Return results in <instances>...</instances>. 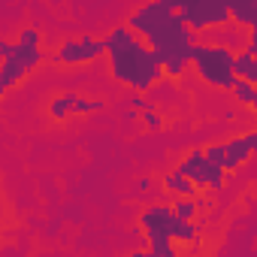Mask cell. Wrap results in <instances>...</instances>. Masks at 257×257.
<instances>
[{
  "label": "cell",
  "instance_id": "277c9868",
  "mask_svg": "<svg viewBox=\"0 0 257 257\" xmlns=\"http://www.w3.org/2000/svg\"><path fill=\"white\" fill-rule=\"evenodd\" d=\"M140 230L146 233L149 242H191L200 236V227L194 221H185L176 215L173 206H149L140 212Z\"/></svg>",
  "mask_w": 257,
  "mask_h": 257
},
{
  "label": "cell",
  "instance_id": "d6986e66",
  "mask_svg": "<svg viewBox=\"0 0 257 257\" xmlns=\"http://www.w3.org/2000/svg\"><path fill=\"white\" fill-rule=\"evenodd\" d=\"M131 106H134V109H137V112H146V109H152V106H155V103H152V100H149V97H146V91H137V94H134V97H131Z\"/></svg>",
  "mask_w": 257,
  "mask_h": 257
},
{
  "label": "cell",
  "instance_id": "cb8c5ba5",
  "mask_svg": "<svg viewBox=\"0 0 257 257\" xmlns=\"http://www.w3.org/2000/svg\"><path fill=\"white\" fill-rule=\"evenodd\" d=\"M227 4H233V0H227Z\"/></svg>",
  "mask_w": 257,
  "mask_h": 257
},
{
  "label": "cell",
  "instance_id": "30bf717a",
  "mask_svg": "<svg viewBox=\"0 0 257 257\" xmlns=\"http://www.w3.org/2000/svg\"><path fill=\"white\" fill-rule=\"evenodd\" d=\"M161 185H164V191H167L170 197H197V194H200V188H197L188 176H182L179 170L167 173V176L161 179Z\"/></svg>",
  "mask_w": 257,
  "mask_h": 257
},
{
  "label": "cell",
  "instance_id": "4fadbf2b",
  "mask_svg": "<svg viewBox=\"0 0 257 257\" xmlns=\"http://www.w3.org/2000/svg\"><path fill=\"white\" fill-rule=\"evenodd\" d=\"M230 91H233L236 103H242V106H254V112H257V85H254V82H248V79H236V85H233Z\"/></svg>",
  "mask_w": 257,
  "mask_h": 257
},
{
  "label": "cell",
  "instance_id": "2e32d148",
  "mask_svg": "<svg viewBox=\"0 0 257 257\" xmlns=\"http://www.w3.org/2000/svg\"><path fill=\"white\" fill-rule=\"evenodd\" d=\"M149 254L152 257H176V245L173 242H149Z\"/></svg>",
  "mask_w": 257,
  "mask_h": 257
},
{
  "label": "cell",
  "instance_id": "7c38bea8",
  "mask_svg": "<svg viewBox=\"0 0 257 257\" xmlns=\"http://www.w3.org/2000/svg\"><path fill=\"white\" fill-rule=\"evenodd\" d=\"M236 76L239 79H248L257 85V55H251L245 46L236 52Z\"/></svg>",
  "mask_w": 257,
  "mask_h": 257
},
{
  "label": "cell",
  "instance_id": "8fae6325",
  "mask_svg": "<svg viewBox=\"0 0 257 257\" xmlns=\"http://www.w3.org/2000/svg\"><path fill=\"white\" fill-rule=\"evenodd\" d=\"M76 100H79L76 91H64V94H58V97L49 103V118H52V121H67L70 115H76Z\"/></svg>",
  "mask_w": 257,
  "mask_h": 257
},
{
  "label": "cell",
  "instance_id": "8992f818",
  "mask_svg": "<svg viewBox=\"0 0 257 257\" xmlns=\"http://www.w3.org/2000/svg\"><path fill=\"white\" fill-rule=\"evenodd\" d=\"M179 13H182V19L188 22V28L194 34L233 25V16H230V4H227V0H185Z\"/></svg>",
  "mask_w": 257,
  "mask_h": 257
},
{
  "label": "cell",
  "instance_id": "9c48e42d",
  "mask_svg": "<svg viewBox=\"0 0 257 257\" xmlns=\"http://www.w3.org/2000/svg\"><path fill=\"white\" fill-rule=\"evenodd\" d=\"M224 152H227V158H224V170L227 173H233V170H239L254 152H251V146H248V137L242 134V137H233V140H227L224 143Z\"/></svg>",
  "mask_w": 257,
  "mask_h": 257
},
{
  "label": "cell",
  "instance_id": "ba28073f",
  "mask_svg": "<svg viewBox=\"0 0 257 257\" xmlns=\"http://www.w3.org/2000/svg\"><path fill=\"white\" fill-rule=\"evenodd\" d=\"M176 170H179L182 176H188L197 188H206V191H221V188H224V173H227V170H224L221 164H212L203 149L188 152Z\"/></svg>",
  "mask_w": 257,
  "mask_h": 257
},
{
  "label": "cell",
  "instance_id": "7402d4cb",
  "mask_svg": "<svg viewBox=\"0 0 257 257\" xmlns=\"http://www.w3.org/2000/svg\"><path fill=\"white\" fill-rule=\"evenodd\" d=\"M164 4H167V7H173V10H182L185 0H164Z\"/></svg>",
  "mask_w": 257,
  "mask_h": 257
},
{
  "label": "cell",
  "instance_id": "603a6c76",
  "mask_svg": "<svg viewBox=\"0 0 257 257\" xmlns=\"http://www.w3.org/2000/svg\"><path fill=\"white\" fill-rule=\"evenodd\" d=\"M251 31H257V25H254V28H251Z\"/></svg>",
  "mask_w": 257,
  "mask_h": 257
},
{
  "label": "cell",
  "instance_id": "ffe728a7",
  "mask_svg": "<svg viewBox=\"0 0 257 257\" xmlns=\"http://www.w3.org/2000/svg\"><path fill=\"white\" fill-rule=\"evenodd\" d=\"M245 137H248V146H251V152H257V131H248Z\"/></svg>",
  "mask_w": 257,
  "mask_h": 257
},
{
  "label": "cell",
  "instance_id": "e0dca14e",
  "mask_svg": "<svg viewBox=\"0 0 257 257\" xmlns=\"http://www.w3.org/2000/svg\"><path fill=\"white\" fill-rule=\"evenodd\" d=\"M143 124L149 127V131H161V127H164V118H161V112L152 106V109H146V112H143Z\"/></svg>",
  "mask_w": 257,
  "mask_h": 257
},
{
  "label": "cell",
  "instance_id": "44dd1931",
  "mask_svg": "<svg viewBox=\"0 0 257 257\" xmlns=\"http://www.w3.org/2000/svg\"><path fill=\"white\" fill-rule=\"evenodd\" d=\"M152 185H155V182H152V179H149V176H146V179H140V191H149V188H152Z\"/></svg>",
  "mask_w": 257,
  "mask_h": 257
},
{
  "label": "cell",
  "instance_id": "9a60e30c",
  "mask_svg": "<svg viewBox=\"0 0 257 257\" xmlns=\"http://www.w3.org/2000/svg\"><path fill=\"white\" fill-rule=\"evenodd\" d=\"M106 109V103L97 97V100H85V97H79L76 100V115H91V112H103Z\"/></svg>",
  "mask_w": 257,
  "mask_h": 257
},
{
  "label": "cell",
  "instance_id": "52a82bcc",
  "mask_svg": "<svg viewBox=\"0 0 257 257\" xmlns=\"http://www.w3.org/2000/svg\"><path fill=\"white\" fill-rule=\"evenodd\" d=\"M103 55H106V40L85 34V37H70V40H64V43L49 55V61L58 64V67H82V64H91V61H97V58H103Z\"/></svg>",
  "mask_w": 257,
  "mask_h": 257
},
{
  "label": "cell",
  "instance_id": "ac0fdd59",
  "mask_svg": "<svg viewBox=\"0 0 257 257\" xmlns=\"http://www.w3.org/2000/svg\"><path fill=\"white\" fill-rule=\"evenodd\" d=\"M203 152H206V158H209L212 164H221V167H224V158H227V152H224V143H212V146H206Z\"/></svg>",
  "mask_w": 257,
  "mask_h": 257
},
{
  "label": "cell",
  "instance_id": "6da1fadb",
  "mask_svg": "<svg viewBox=\"0 0 257 257\" xmlns=\"http://www.w3.org/2000/svg\"><path fill=\"white\" fill-rule=\"evenodd\" d=\"M131 25L164 61V70L170 79L185 76V70L191 67V55L197 46V34L188 28V22L182 19L179 10L167 7L164 0H149V4L137 7L127 16Z\"/></svg>",
  "mask_w": 257,
  "mask_h": 257
},
{
  "label": "cell",
  "instance_id": "5b68a950",
  "mask_svg": "<svg viewBox=\"0 0 257 257\" xmlns=\"http://www.w3.org/2000/svg\"><path fill=\"white\" fill-rule=\"evenodd\" d=\"M0 58H4V70H0V94H10L16 82L28 79L43 61L46 52L43 46H31V43H10V40H0Z\"/></svg>",
  "mask_w": 257,
  "mask_h": 257
},
{
  "label": "cell",
  "instance_id": "7a4b0ae2",
  "mask_svg": "<svg viewBox=\"0 0 257 257\" xmlns=\"http://www.w3.org/2000/svg\"><path fill=\"white\" fill-rule=\"evenodd\" d=\"M106 58H109V73L115 82L134 91H149L158 85L167 70L158 52L131 28V25H118L106 37Z\"/></svg>",
  "mask_w": 257,
  "mask_h": 257
},
{
  "label": "cell",
  "instance_id": "5bb4252c",
  "mask_svg": "<svg viewBox=\"0 0 257 257\" xmlns=\"http://www.w3.org/2000/svg\"><path fill=\"white\" fill-rule=\"evenodd\" d=\"M173 209H176V215H179V218L194 221V218H197V212H200V203H197V197H176V200H173Z\"/></svg>",
  "mask_w": 257,
  "mask_h": 257
},
{
  "label": "cell",
  "instance_id": "3957f363",
  "mask_svg": "<svg viewBox=\"0 0 257 257\" xmlns=\"http://www.w3.org/2000/svg\"><path fill=\"white\" fill-rule=\"evenodd\" d=\"M191 67L197 76L218 91H230L236 85V52L227 43H197L191 55Z\"/></svg>",
  "mask_w": 257,
  "mask_h": 257
}]
</instances>
